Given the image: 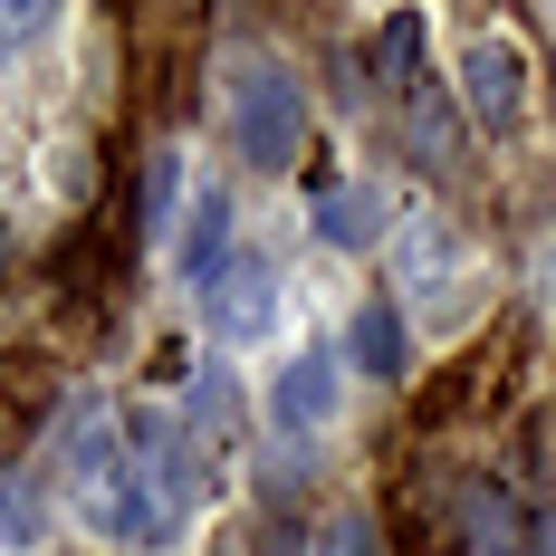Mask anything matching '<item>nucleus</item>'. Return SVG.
<instances>
[{
  "instance_id": "ddd939ff",
  "label": "nucleus",
  "mask_w": 556,
  "mask_h": 556,
  "mask_svg": "<svg viewBox=\"0 0 556 556\" xmlns=\"http://www.w3.org/2000/svg\"><path fill=\"white\" fill-rule=\"evenodd\" d=\"M307 556H384V538H375L365 508H327V518L307 528Z\"/></svg>"
},
{
  "instance_id": "20e7f679",
  "label": "nucleus",
  "mask_w": 556,
  "mask_h": 556,
  "mask_svg": "<svg viewBox=\"0 0 556 556\" xmlns=\"http://www.w3.org/2000/svg\"><path fill=\"white\" fill-rule=\"evenodd\" d=\"M336 403H345V365H336V355H288V365H278V384H269L278 432H327Z\"/></svg>"
},
{
  "instance_id": "a211bd4d",
  "label": "nucleus",
  "mask_w": 556,
  "mask_h": 556,
  "mask_svg": "<svg viewBox=\"0 0 556 556\" xmlns=\"http://www.w3.org/2000/svg\"><path fill=\"white\" fill-rule=\"evenodd\" d=\"M538 556H556V508H538Z\"/></svg>"
},
{
  "instance_id": "9d476101",
  "label": "nucleus",
  "mask_w": 556,
  "mask_h": 556,
  "mask_svg": "<svg viewBox=\"0 0 556 556\" xmlns=\"http://www.w3.org/2000/svg\"><path fill=\"white\" fill-rule=\"evenodd\" d=\"M403 144H413V164H432V173L460 164V125H451L442 87H413V97H403Z\"/></svg>"
},
{
  "instance_id": "39448f33",
  "label": "nucleus",
  "mask_w": 556,
  "mask_h": 556,
  "mask_svg": "<svg viewBox=\"0 0 556 556\" xmlns=\"http://www.w3.org/2000/svg\"><path fill=\"white\" fill-rule=\"evenodd\" d=\"M460 87H470V125L508 135L518 125V97H528V58L508 49V39H480V49L460 58Z\"/></svg>"
},
{
  "instance_id": "7ed1b4c3",
  "label": "nucleus",
  "mask_w": 556,
  "mask_h": 556,
  "mask_svg": "<svg viewBox=\"0 0 556 556\" xmlns=\"http://www.w3.org/2000/svg\"><path fill=\"white\" fill-rule=\"evenodd\" d=\"M202 327L222 336V345H269L278 336V269L240 260L222 288H202Z\"/></svg>"
},
{
  "instance_id": "2eb2a0df",
  "label": "nucleus",
  "mask_w": 556,
  "mask_h": 556,
  "mask_svg": "<svg viewBox=\"0 0 556 556\" xmlns=\"http://www.w3.org/2000/svg\"><path fill=\"white\" fill-rule=\"evenodd\" d=\"M0 528L29 547V538H49V518H39V470H10V490H0Z\"/></svg>"
},
{
  "instance_id": "1a4fd4ad",
  "label": "nucleus",
  "mask_w": 556,
  "mask_h": 556,
  "mask_svg": "<svg viewBox=\"0 0 556 556\" xmlns=\"http://www.w3.org/2000/svg\"><path fill=\"white\" fill-rule=\"evenodd\" d=\"M345 345H355V365H365L375 384H403V365H413V336H403V307H393V298H365Z\"/></svg>"
},
{
  "instance_id": "0eeeda50",
  "label": "nucleus",
  "mask_w": 556,
  "mask_h": 556,
  "mask_svg": "<svg viewBox=\"0 0 556 556\" xmlns=\"http://www.w3.org/2000/svg\"><path fill=\"white\" fill-rule=\"evenodd\" d=\"M58 460L87 470V480H106V470H115V413H106V393H67V413H58Z\"/></svg>"
},
{
  "instance_id": "dca6fc26",
  "label": "nucleus",
  "mask_w": 556,
  "mask_h": 556,
  "mask_svg": "<svg viewBox=\"0 0 556 556\" xmlns=\"http://www.w3.org/2000/svg\"><path fill=\"white\" fill-rule=\"evenodd\" d=\"M230 413H240L230 375H222V365H202V375H192V432H230Z\"/></svg>"
},
{
  "instance_id": "6e6552de",
  "label": "nucleus",
  "mask_w": 556,
  "mask_h": 556,
  "mask_svg": "<svg viewBox=\"0 0 556 556\" xmlns=\"http://www.w3.org/2000/svg\"><path fill=\"white\" fill-rule=\"evenodd\" d=\"M317 240L327 250H375L384 240V192L375 182H327L317 192Z\"/></svg>"
},
{
  "instance_id": "f257e3e1",
  "label": "nucleus",
  "mask_w": 556,
  "mask_h": 556,
  "mask_svg": "<svg viewBox=\"0 0 556 556\" xmlns=\"http://www.w3.org/2000/svg\"><path fill=\"white\" fill-rule=\"evenodd\" d=\"M230 144H240L260 173H288L298 154H307V87H298L278 58H260V67L230 77Z\"/></svg>"
},
{
  "instance_id": "f3484780",
  "label": "nucleus",
  "mask_w": 556,
  "mask_h": 556,
  "mask_svg": "<svg viewBox=\"0 0 556 556\" xmlns=\"http://www.w3.org/2000/svg\"><path fill=\"white\" fill-rule=\"evenodd\" d=\"M58 29V10H10L0 0V49H20V39H49Z\"/></svg>"
},
{
  "instance_id": "9b49d317",
  "label": "nucleus",
  "mask_w": 556,
  "mask_h": 556,
  "mask_svg": "<svg viewBox=\"0 0 556 556\" xmlns=\"http://www.w3.org/2000/svg\"><path fill=\"white\" fill-rule=\"evenodd\" d=\"M460 538H470L480 556H508V547H518V508H508V490L470 480V490H460Z\"/></svg>"
},
{
  "instance_id": "f8f14e48",
  "label": "nucleus",
  "mask_w": 556,
  "mask_h": 556,
  "mask_svg": "<svg viewBox=\"0 0 556 556\" xmlns=\"http://www.w3.org/2000/svg\"><path fill=\"white\" fill-rule=\"evenodd\" d=\"M375 77L403 87V97L422 87V20H413V10H393L384 29H375Z\"/></svg>"
},
{
  "instance_id": "423d86ee",
  "label": "nucleus",
  "mask_w": 556,
  "mask_h": 556,
  "mask_svg": "<svg viewBox=\"0 0 556 556\" xmlns=\"http://www.w3.org/2000/svg\"><path fill=\"white\" fill-rule=\"evenodd\" d=\"M230 269H240V260H230V192L202 182V202H192V222H182V278H192V288H222Z\"/></svg>"
},
{
  "instance_id": "4468645a",
  "label": "nucleus",
  "mask_w": 556,
  "mask_h": 556,
  "mask_svg": "<svg viewBox=\"0 0 556 556\" xmlns=\"http://www.w3.org/2000/svg\"><path fill=\"white\" fill-rule=\"evenodd\" d=\"M173 202H182V154H173V144H154V154H144V202H135V222L164 230Z\"/></svg>"
},
{
  "instance_id": "f03ea898",
  "label": "nucleus",
  "mask_w": 556,
  "mask_h": 556,
  "mask_svg": "<svg viewBox=\"0 0 556 556\" xmlns=\"http://www.w3.org/2000/svg\"><path fill=\"white\" fill-rule=\"evenodd\" d=\"M87 528L97 538H115V547H154V538H173L182 518L164 508V490H154V470H106V480H87Z\"/></svg>"
}]
</instances>
